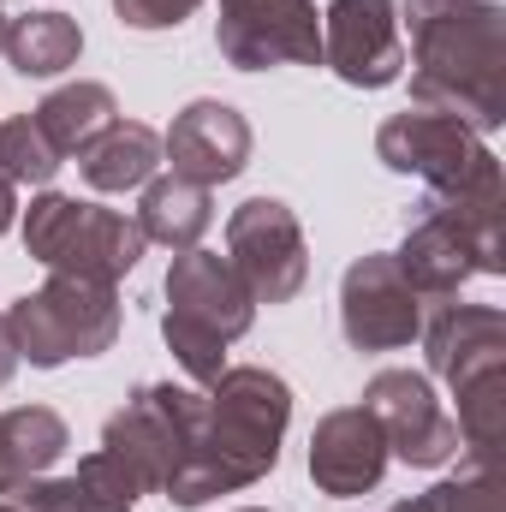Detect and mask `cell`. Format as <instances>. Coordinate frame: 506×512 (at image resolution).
<instances>
[{"label":"cell","instance_id":"28","mask_svg":"<svg viewBox=\"0 0 506 512\" xmlns=\"http://www.w3.org/2000/svg\"><path fill=\"white\" fill-rule=\"evenodd\" d=\"M0 36H6V12H0Z\"/></svg>","mask_w":506,"mask_h":512},{"label":"cell","instance_id":"17","mask_svg":"<svg viewBox=\"0 0 506 512\" xmlns=\"http://www.w3.org/2000/svg\"><path fill=\"white\" fill-rule=\"evenodd\" d=\"M66 447H72V429L60 411H48V405L0 411V507H12L36 477H48Z\"/></svg>","mask_w":506,"mask_h":512},{"label":"cell","instance_id":"18","mask_svg":"<svg viewBox=\"0 0 506 512\" xmlns=\"http://www.w3.org/2000/svg\"><path fill=\"white\" fill-rule=\"evenodd\" d=\"M423 358H429V376H459L465 364L506 352V316L495 304H441L429 322H423Z\"/></svg>","mask_w":506,"mask_h":512},{"label":"cell","instance_id":"22","mask_svg":"<svg viewBox=\"0 0 506 512\" xmlns=\"http://www.w3.org/2000/svg\"><path fill=\"white\" fill-rule=\"evenodd\" d=\"M0 54H6L12 72H24V78H60L66 66H78L84 30H78L72 12H24V18H6Z\"/></svg>","mask_w":506,"mask_h":512},{"label":"cell","instance_id":"11","mask_svg":"<svg viewBox=\"0 0 506 512\" xmlns=\"http://www.w3.org/2000/svg\"><path fill=\"white\" fill-rule=\"evenodd\" d=\"M376 155L381 167L393 173H411L423 179L429 191H447L459 179H471L483 161H495V149L477 137L471 126H459L453 114H435V108H405L376 131Z\"/></svg>","mask_w":506,"mask_h":512},{"label":"cell","instance_id":"25","mask_svg":"<svg viewBox=\"0 0 506 512\" xmlns=\"http://www.w3.org/2000/svg\"><path fill=\"white\" fill-rule=\"evenodd\" d=\"M203 0H114L126 30H179Z\"/></svg>","mask_w":506,"mask_h":512},{"label":"cell","instance_id":"29","mask_svg":"<svg viewBox=\"0 0 506 512\" xmlns=\"http://www.w3.org/2000/svg\"><path fill=\"white\" fill-rule=\"evenodd\" d=\"M245 512H262V507H245Z\"/></svg>","mask_w":506,"mask_h":512},{"label":"cell","instance_id":"12","mask_svg":"<svg viewBox=\"0 0 506 512\" xmlns=\"http://www.w3.org/2000/svg\"><path fill=\"white\" fill-rule=\"evenodd\" d=\"M322 66L352 90H387L405 72L399 6L393 0H328L322 12Z\"/></svg>","mask_w":506,"mask_h":512},{"label":"cell","instance_id":"7","mask_svg":"<svg viewBox=\"0 0 506 512\" xmlns=\"http://www.w3.org/2000/svg\"><path fill=\"white\" fill-rule=\"evenodd\" d=\"M227 262L245 280L251 304H292L310 280V245L298 215L280 197H251L227 215Z\"/></svg>","mask_w":506,"mask_h":512},{"label":"cell","instance_id":"8","mask_svg":"<svg viewBox=\"0 0 506 512\" xmlns=\"http://www.w3.org/2000/svg\"><path fill=\"white\" fill-rule=\"evenodd\" d=\"M215 48L239 72L322 66V12L316 0H221Z\"/></svg>","mask_w":506,"mask_h":512},{"label":"cell","instance_id":"20","mask_svg":"<svg viewBox=\"0 0 506 512\" xmlns=\"http://www.w3.org/2000/svg\"><path fill=\"white\" fill-rule=\"evenodd\" d=\"M161 167V131L143 126V120H114L84 155H78V173L90 191H143Z\"/></svg>","mask_w":506,"mask_h":512},{"label":"cell","instance_id":"26","mask_svg":"<svg viewBox=\"0 0 506 512\" xmlns=\"http://www.w3.org/2000/svg\"><path fill=\"white\" fill-rule=\"evenodd\" d=\"M12 227H18V185L0 173V239H6Z\"/></svg>","mask_w":506,"mask_h":512},{"label":"cell","instance_id":"6","mask_svg":"<svg viewBox=\"0 0 506 512\" xmlns=\"http://www.w3.org/2000/svg\"><path fill=\"white\" fill-rule=\"evenodd\" d=\"M197 387H173V382H143L126 405L108 417L102 447L137 477V489H167L173 471L185 465L191 429H197Z\"/></svg>","mask_w":506,"mask_h":512},{"label":"cell","instance_id":"13","mask_svg":"<svg viewBox=\"0 0 506 512\" xmlns=\"http://www.w3.org/2000/svg\"><path fill=\"white\" fill-rule=\"evenodd\" d=\"M161 161H173L179 179L191 185H227L251 167V120L233 108V102H191L185 114H173V126L161 137Z\"/></svg>","mask_w":506,"mask_h":512},{"label":"cell","instance_id":"4","mask_svg":"<svg viewBox=\"0 0 506 512\" xmlns=\"http://www.w3.org/2000/svg\"><path fill=\"white\" fill-rule=\"evenodd\" d=\"M0 316L18 346V364H36V370L102 358L120 340V292L102 280H78V274H48V286L12 298Z\"/></svg>","mask_w":506,"mask_h":512},{"label":"cell","instance_id":"15","mask_svg":"<svg viewBox=\"0 0 506 512\" xmlns=\"http://www.w3.org/2000/svg\"><path fill=\"white\" fill-rule=\"evenodd\" d=\"M393 262H399V274L411 280L417 298H459L465 280H477V274H506L501 262L477 245L471 227H459L447 209H429V203H423V215L411 221V233H405V245L393 251Z\"/></svg>","mask_w":506,"mask_h":512},{"label":"cell","instance_id":"14","mask_svg":"<svg viewBox=\"0 0 506 512\" xmlns=\"http://www.w3.org/2000/svg\"><path fill=\"white\" fill-rule=\"evenodd\" d=\"M387 435L364 405H340L316 423L310 435V483L334 501H358V495H376L381 477H387Z\"/></svg>","mask_w":506,"mask_h":512},{"label":"cell","instance_id":"10","mask_svg":"<svg viewBox=\"0 0 506 512\" xmlns=\"http://www.w3.org/2000/svg\"><path fill=\"white\" fill-rule=\"evenodd\" d=\"M364 411L381 423L387 453L405 459L411 471H441L459 459V423L441 411L429 376L417 370H381L364 387Z\"/></svg>","mask_w":506,"mask_h":512},{"label":"cell","instance_id":"19","mask_svg":"<svg viewBox=\"0 0 506 512\" xmlns=\"http://www.w3.org/2000/svg\"><path fill=\"white\" fill-rule=\"evenodd\" d=\"M215 221V191L209 185H191L179 173H161L143 185V203H137V227L149 245H167V251H197V239L209 233Z\"/></svg>","mask_w":506,"mask_h":512},{"label":"cell","instance_id":"21","mask_svg":"<svg viewBox=\"0 0 506 512\" xmlns=\"http://www.w3.org/2000/svg\"><path fill=\"white\" fill-rule=\"evenodd\" d=\"M42 137L60 149V161L66 155H84L102 131L120 120V102H114V90L108 84H96V78H78V84H60L54 96H42V108L30 114Z\"/></svg>","mask_w":506,"mask_h":512},{"label":"cell","instance_id":"23","mask_svg":"<svg viewBox=\"0 0 506 512\" xmlns=\"http://www.w3.org/2000/svg\"><path fill=\"white\" fill-rule=\"evenodd\" d=\"M387 512H506V489H501L495 465H465L459 477H447L429 495L399 501V507H387Z\"/></svg>","mask_w":506,"mask_h":512},{"label":"cell","instance_id":"16","mask_svg":"<svg viewBox=\"0 0 506 512\" xmlns=\"http://www.w3.org/2000/svg\"><path fill=\"white\" fill-rule=\"evenodd\" d=\"M137 495H143L137 477H131L108 447H96L90 459H78V471H66V477H36V483L12 501V512H131Z\"/></svg>","mask_w":506,"mask_h":512},{"label":"cell","instance_id":"24","mask_svg":"<svg viewBox=\"0 0 506 512\" xmlns=\"http://www.w3.org/2000/svg\"><path fill=\"white\" fill-rule=\"evenodd\" d=\"M0 173L12 185H48L60 173V149L42 137V126L30 114L18 120H0Z\"/></svg>","mask_w":506,"mask_h":512},{"label":"cell","instance_id":"27","mask_svg":"<svg viewBox=\"0 0 506 512\" xmlns=\"http://www.w3.org/2000/svg\"><path fill=\"white\" fill-rule=\"evenodd\" d=\"M12 370H18V346H12V334H6V316H0V387L12 382Z\"/></svg>","mask_w":506,"mask_h":512},{"label":"cell","instance_id":"2","mask_svg":"<svg viewBox=\"0 0 506 512\" xmlns=\"http://www.w3.org/2000/svg\"><path fill=\"white\" fill-rule=\"evenodd\" d=\"M292 423V387L262 364H233L203 387L197 429L185 465L161 489L173 507H203L215 495H239L280 465V441Z\"/></svg>","mask_w":506,"mask_h":512},{"label":"cell","instance_id":"1","mask_svg":"<svg viewBox=\"0 0 506 512\" xmlns=\"http://www.w3.org/2000/svg\"><path fill=\"white\" fill-rule=\"evenodd\" d=\"M411 108L453 114L477 137L506 126V6L501 0H405Z\"/></svg>","mask_w":506,"mask_h":512},{"label":"cell","instance_id":"3","mask_svg":"<svg viewBox=\"0 0 506 512\" xmlns=\"http://www.w3.org/2000/svg\"><path fill=\"white\" fill-rule=\"evenodd\" d=\"M167 310H161V340L179 358V370L197 387H209L227 370V346L251 334L256 304L233 262L215 251H179L167 268Z\"/></svg>","mask_w":506,"mask_h":512},{"label":"cell","instance_id":"9","mask_svg":"<svg viewBox=\"0 0 506 512\" xmlns=\"http://www.w3.org/2000/svg\"><path fill=\"white\" fill-rule=\"evenodd\" d=\"M340 334L352 352H405L423 334V298L387 251L358 256L340 274Z\"/></svg>","mask_w":506,"mask_h":512},{"label":"cell","instance_id":"5","mask_svg":"<svg viewBox=\"0 0 506 512\" xmlns=\"http://www.w3.org/2000/svg\"><path fill=\"white\" fill-rule=\"evenodd\" d=\"M24 251L36 256L48 274H78V280L120 286L131 268L143 262L149 239H143V227L131 215H120V209L78 203L66 191H42L24 209Z\"/></svg>","mask_w":506,"mask_h":512},{"label":"cell","instance_id":"30","mask_svg":"<svg viewBox=\"0 0 506 512\" xmlns=\"http://www.w3.org/2000/svg\"><path fill=\"white\" fill-rule=\"evenodd\" d=\"M0 512H12V507H0Z\"/></svg>","mask_w":506,"mask_h":512}]
</instances>
